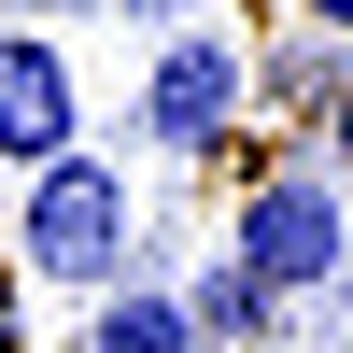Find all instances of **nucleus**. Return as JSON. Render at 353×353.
Listing matches in <instances>:
<instances>
[{"mask_svg":"<svg viewBox=\"0 0 353 353\" xmlns=\"http://www.w3.org/2000/svg\"><path fill=\"white\" fill-rule=\"evenodd\" d=\"M241 99H254L241 43H226V28H184V43L156 57V85H141V128H156L170 156H198V141H226V128H241Z\"/></svg>","mask_w":353,"mask_h":353,"instance_id":"nucleus-4","label":"nucleus"},{"mask_svg":"<svg viewBox=\"0 0 353 353\" xmlns=\"http://www.w3.org/2000/svg\"><path fill=\"white\" fill-rule=\"evenodd\" d=\"M85 353H198V325H184V297H99L85 311Z\"/></svg>","mask_w":353,"mask_h":353,"instance_id":"nucleus-5","label":"nucleus"},{"mask_svg":"<svg viewBox=\"0 0 353 353\" xmlns=\"http://www.w3.org/2000/svg\"><path fill=\"white\" fill-rule=\"evenodd\" d=\"M339 170H353V85H339Z\"/></svg>","mask_w":353,"mask_h":353,"instance_id":"nucleus-8","label":"nucleus"},{"mask_svg":"<svg viewBox=\"0 0 353 353\" xmlns=\"http://www.w3.org/2000/svg\"><path fill=\"white\" fill-rule=\"evenodd\" d=\"M297 14H311V28H339V43H353V0H297Z\"/></svg>","mask_w":353,"mask_h":353,"instance_id":"nucleus-7","label":"nucleus"},{"mask_svg":"<svg viewBox=\"0 0 353 353\" xmlns=\"http://www.w3.org/2000/svg\"><path fill=\"white\" fill-rule=\"evenodd\" d=\"M57 156H85V85H71V57L43 28H0V170L28 184Z\"/></svg>","mask_w":353,"mask_h":353,"instance_id":"nucleus-3","label":"nucleus"},{"mask_svg":"<svg viewBox=\"0 0 353 353\" xmlns=\"http://www.w3.org/2000/svg\"><path fill=\"white\" fill-rule=\"evenodd\" d=\"M14 241H28V269H43V283H113V269H128V184H113L99 156H57V170H28V212H14Z\"/></svg>","mask_w":353,"mask_h":353,"instance_id":"nucleus-1","label":"nucleus"},{"mask_svg":"<svg viewBox=\"0 0 353 353\" xmlns=\"http://www.w3.org/2000/svg\"><path fill=\"white\" fill-rule=\"evenodd\" d=\"M241 269L269 283V297H311V283H339V184H311V170H269V184L241 198Z\"/></svg>","mask_w":353,"mask_h":353,"instance_id":"nucleus-2","label":"nucleus"},{"mask_svg":"<svg viewBox=\"0 0 353 353\" xmlns=\"http://www.w3.org/2000/svg\"><path fill=\"white\" fill-rule=\"evenodd\" d=\"M254 311H269V283H254V269H198V297H184V325H198V339H241Z\"/></svg>","mask_w":353,"mask_h":353,"instance_id":"nucleus-6","label":"nucleus"}]
</instances>
